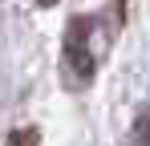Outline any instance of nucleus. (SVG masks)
<instances>
[{
	"instance_id": "obj_3",
	"label": "nucleus",
	"mask_w": 150,
	"mask_h": 146,
	"mask_svg": "<svg viewBox=\"0 0 150 146\" xmlns=\"http://www.w3.org/2000/svg\"><path fill=\"white\" fill-rule=\"evenodd\" d=\"M4 146H41V130L21 126V130H12V134H8V142H4Z\"/></svg>"
},
{
	"instance_id": "obj_2",
	"label": "nucleus",
	"mask_w": 150,
	"mask_h": 146,
	"mask_svg": "<svg viewBox=\"0 0 150 146\" xmlns=\"http://www.w3.org/2000/svg\"><path fill=\"white\" fill-rule=\"evenodd\" d=\"M130 146H150V110H138V118L130 126Z\"/></svg>"
},
{
	"instance_id": "obj_4",
	"label": "nucleus",
	"mask_w": 150,
	"mask_h": 146,
	"mask_svg": "<svg viewBox=\"0 0 150 146\" xmlns=\"http://www.w3.org/2000/svg\"><path fill=\"white\" fill-rule=\"evenodd\" d=\"M37 4H41V8H49V4H57V0H37Z\"/></svg>"
},
{
	"instance_id": "obj_1",
	"label": "nucleus",
	"mask_w": 150,
	"mask_h": 146,
	"mask_svg": "<svg viewBox=\"0 0 150 146\" xmlns=\"http://www.w3.org/2000/svg\"><path fill=\"white\" fill-rule=\"evenodd\" d=\"M89 33H93V21H89V16H73L69 28H65V69H69V81H73V85H85V81L93 77Z\"/></svg>"
}]
</instances>
